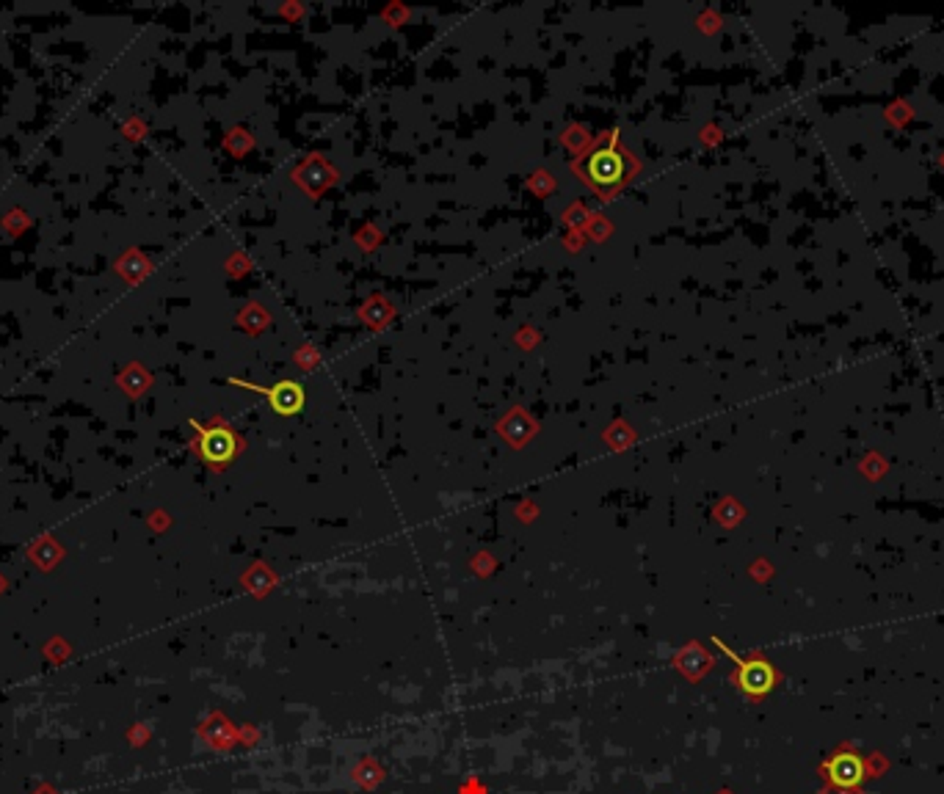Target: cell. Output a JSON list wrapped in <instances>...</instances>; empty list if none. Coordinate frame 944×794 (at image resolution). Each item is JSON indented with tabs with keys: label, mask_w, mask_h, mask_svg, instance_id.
I'll use <instances>...</instances> for the list:
<instances>
[{
	"label": "cell",
	"mask_w": 944,
	"mask_h": 794,
	"mask_svg": "<svg viewBox=\"0 0 944 794\" xmlns=\"http://www.w3.org/2000/svg\"><path fill=\"white\" fill-rule=\"evenodd\" d=\"M578 171L583 174V179L602 196L613 193L624 179H627V152H621L616 147V138H611L608 144H600L597 149H591L586 155V160L578 166Z\"/></svg>",
	"instance_id": "cell-1"
},
{
	"label": "cell",
	"mask_w": 944,
	"mask_h": 794,
	"mask_svg": "<svg viewBox=\"0 0 944 794\" xmlns=\"http://www.w3.org/2000/svg\"><path fill=\"white\" fill-rule=\"evenodd\" d=\"M191 428L197 431V450L202 455V461H208L210 466H227L238 450H241V439L232 428L227 425H200L197 420H191Z\"/></svg>",
	"instance_id": "cell-2"
},
{
	"label": "cell",
	"mask_w": 944,
	"mask_h": 794,
	"mask_svg": "<svg viewBox=\"0 0 944 794\" xmlns=\"http://www.w3.org/2000/svg\"><path fill=\"white\" fill-rule=\"evenodd\" d=\"M230 383L265 394V397H268V406H271L276 414H282V417H293V414H299V412L304 409V403H307L304 386H302V383H296V381H279V383H276V386H271V389H265V386H254V383H249V381H238V378H230Z\"/></svg>",
	"instance_id": "cell-3"
},
{
	"label": "cell",
	"mask_w": 944,
	"mask_h": 794,
	"mask_svg": "<svg viewBox=\"0 0 944 794\" xmlns=\"http://www.w3.org/2000/svg\"><path fill=\"white\" fill-rule=\"evenodd\" d=\"M734 681L737 687L745 692V695H754V698H760V695L771 692L774 684H776V670L771 667L768 659L763 657H751V659H737V673H734Z\"/></svg>",
	"instance_id": "cell-4"
},
{
	"label": "cell",
	"mask_w": 944,
	"mask_h": 794,
	"mask_svg": "<svg viewBox=\"0 0 944 794\" xmlns=\"http://www.w3.org/2000/svg\"><path fill=\"white\" fill-rule=\"evenodd\" d=\"M826 775H828L831 783H836V786H857V783H862V778H865V764H862V758L854 756V753H839V756H834V758L826 764Z\"/></svg>",
	"instance_id": "cell-5"
},
{
	"label": "cell",
	"mask_w": 944,
	"mask_h": 794,
	"mask_svg": "<svg viewBox=\"0 0 944 794\" xmlns=\"http://www.w3.org/2000/svg\"><path fill=\"white\" fill-rule=\"evenodd\" d=\"M721 794H729V791H721Z\"/></svg>",
	"instance_id": "cell-6"
}]
</instances>
